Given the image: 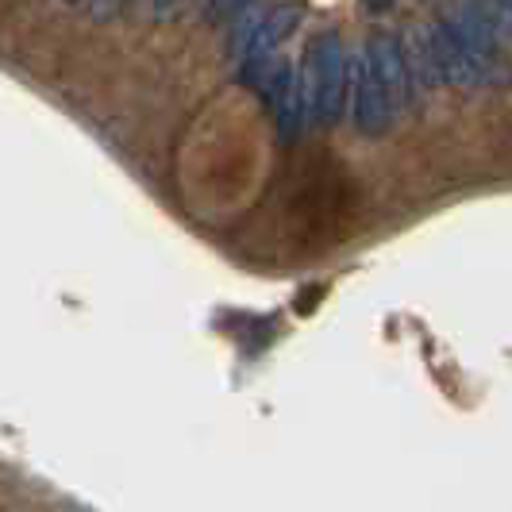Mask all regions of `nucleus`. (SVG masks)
<instances>
[{"label": "nucleus", "mask_w": 512, "mask_h": 512, "mask_svg": "<svg viewBox=\"0 0 512 512\" xmlns=\"http://www.w3.org/2000/svg\"><path fill=\"white\" fill-rule=\"evenodd\" d=\"M412 74L466 93L512 89V58L478 4L439 8L412 43Z\"/></svg>", "instance_id": "obj_1"}, {"label": "nucleus", "mask_w": 512, "mask_h": 512, "mask_svg": "<svg viewBox=\"0 0 512 512\" xmlns=\"http://www.w3.org/2000/svg\"><path fill=\"white\" fill-rule=\"evenodd\" d=\"M416 74L409 47L397 31H370L355 54L351 120L362 139H382L412 108Z\"/></svg>", "instance_id": "obj_2"}, {"label": "nucleus", "mask_w": 512, "mask_h": 512, "mask_svg": "<svg viewBox=\"0 0 512 512\" xmlns=\"http://www.w3.org/2000/svg\"><path fill=\"white\" fill-rule=\"evenodd\" d=\"M305 97H308V120L320 128H335L343 108H347V89L355 77V58L343 43V31H320L305 54Z\"/></svg>", "instance_id": "obj_3"}, {"label": "nucleus", "mask_w": 512, "mask_h": 512, "mask_svg": "<svg viewBox=\"0 0 512 512\" xmlns=\"http://www.w3.org/2000/svg\"><path fill=\"white\" fill-rule=\"evenodd\" d=\"M301 16H305V8H293V4L262 8V16H258V24H255V35H251L243 58L235 62V66H239V81L262 89V81L270 77V70L282 62L278 51H282L285 39L293 35V27L301 24Z\"/></svg>", "instance_id": "obj_4"}, {"label": "nucleus", "mask_w": 512, "mask_h": 512, "mask_svg": "<svg viewBox=\"0 0 512 512\" xmlns=\"http://www.w3.org/2000/svg\"><path fill=\"white\" fill-rule=\"evenodd\" d=\"M347 185L351 181L343 178V170H339V162H324V158H312L305 166V174H301V189H297V216H301V224H312V228L328 231L332 220L343 216V193H347Z\"/></svg>", "instance_id": "obj_5"}, {"label": "nucleus", "mask_w": 512, "mask_h": 512, "mask_svg": "<svg viewBox=\"0 0 512 512\" xmlns=\"http://www.w3.org/2000/svg\"><path fill=\"white\" fill-rule=\"evenodd\" d=\"M258 93L266 97L270 112H274L278 143H282V147H293V143L301 139V131L312 124V120H308V97H305V77H301V70L282 58V62L270 70V77L262 81Z\"/></svg>", "instance_id": "obj_6"}, {"label": "nucleus", "mask_w": 512, "mask_h": 512, "mask_svg": "<svg viewBox=\"0 0 512 512\" xmlns=\"http://www.w3.org/2000/svg\"><path fill=\"white\" fill-rule=\"evenodd\" d=\"M482 8V16H486L489 24H493V31L505 39V43H512V0H497V4H478Z\"/></svg>", "instance_id": "obj_7"}]
</instances>
